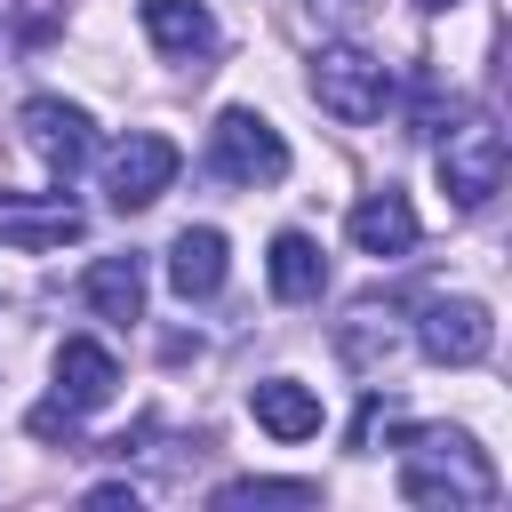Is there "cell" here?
Returning <instances> with one entry per match:
<instances>
[{
    "instance_id": "cell-7",
    "label": "cell",
    "mask_w": 512,
    "mask_h": 512,
    "mask_svg": "<svg viewBox=\"0 0 512 512\" xmlns=\"http://www.w3.org/2000/svg\"><path fill=\"white\" fill-rule=\"evenodd\" d=\"M416 344H424V360H440V368H480L488 344H496V320H488L480 296H432L424 320H416Z\"/></svg>"
},
{
    "instance_id": "cell-1",
    "label": "cell",
    "mask_w": 512,
    "mask_h": 512,
    "mask_svg": "<svg viewBox=\"0 0 512 512\" xmlns=\"http://www.w3.org/2000/svg\"><path fill=\"white\" fill-rule=\"evenodd\" d=\"M400 496L408 504H496V464H488V448L472 440V432H456V424H408L400 440Z\"/></svg>"
},
{
    "instance_id": "cell-9",
    "label": "cell",
    "mask_w": 512,
    "mask_h": 512,
    "mask_svg": "<svg viewBox=\"0 0 512 512\" xmlns=\"http://www.w3.org/2000/svg\"><path fill=\"white\" fill-rule=\"evenodd\" d=\"M112 392H120V360L96 336H64L56 344V400L72 416H96V408H112Z\"/></svg>"
},
{
    "instance_id": "cell-18",
    "label": "cell",
    "mask_w": 512,
    "mask_h": 512,
    "mask_svg": "<svg viewBox=\"0 0 512 512\" xmlns=\"http://www.w3.org/2000/svg\"><path fill=\"white\" fill-rule=\"evenodd\" d=\"M312 16H352V0H312Z\"/></svg>"
},
{
    "instance_id": "cell-2",
    "label": "cell",
    "mask_w": 512,
    "mask_h": 512,
    "mask_svg": "<svg viewBox=\"0 0 512 512\" xmlns=\"http://www.w3.org/2000/svg\"><path fill=\"white\" fill-rule=\"evenodd\" d=\"M312 104H320L328 120H344V128H368V120H384V104H392V72H384L368 48L336 40V48L312 56Z\"/></svg>"
},
{
    "instance_id": "cell-19",
    "label": "cell",
    "mask_w": 512,
    "mask_h": 512,
    "mask_svg": "<svg viewBox=\"0 0 512 512\" xmlns=\"http://www.w3.org/2000/svg\"><path fill=\"white\" fill-rule=\"evenodd\" d=\"M416 8H456V0H416Z\"/></svg>"
},
{
    "instance_id": "cell-13",
    "label": "cell",
    "mask_w": 512,
    "mask_h": 512,
    "mask_svg": "<svg viewBox=\"0 0 512 512\" xmlns=\"http://www.w3.org/2000/svg\"><path fill=\"white\" fill-rule=\"evenodd\" d=\"M168 288H176L184 304H200V296L224 288V232H216V224H184V232H176V248H168Z\"/></svg>"
},
{
    "instance_id": "cell-6",
    "label": "cell",
    "mask_w": 512,
    "mask_h": 512,
    "mask_svg": "<svg viewBox=\"0 0 512 512\" xmlns=\"http://www.w3.org/2000/svg\"><path fill=\"white\" fill-rule=\"evenodd\" d=\"M16 128H24L32 160H40L56 184H64V176H80V168H88V152H96V120H88L80 104H64V96H24Z\"/></svg>"
},
{
    "instance_id": "cell-3",
    "label": "cell",
    "mask_w": 512,
    "mask_h": 512,
    "mask_svg": "<svg viewBox=\"0 0 512 512\" xmlns=\"http://www.w3.org/2000/svg\"><path fill=\"white\" fill-rule=\"evenodd\" d=\"M208 168H216L224 184H280V176H288V144H280V128H272L256 104H232V112H216V128H208Z\"/></svg>"
},
{
    "instance_id": "cell-15",
    "label": "cell",
    "mask_w": 512,
    "mask_h": 512,
    "mask_svg": "<svg viewBox=\"0 0 512 512\" xmlns=\"http://www.w3.org/2000/svg\"><path fill=\"white\" fill-rule=\"evenodd\" d=\"M264 280H272L280 304H312V296L328 288V256H320V240H312V232H280L272 256H264Z\"/></svg>"
},
{
    "instance_id": "cell-4",
    "label": "cell",
    "mask_w": 512,
    "mask_h": 512,
    "mask_svg": "<svg viewBox=\"0 0 512 512\" xmlns=\"http://www.w3.org/2000/svg\"><path fill=\"white\" fill-rule=\"evenodd\" d=\"M504 168H512V152H504V128L496 120L472 112V120L448 128V144H440V192L456 208H488L504 192Z\"/></svg>"
},
{
    "instance_id": "cell-8",
    "label": "cell",
    "mask_w": 512,
    "mask_h": 512,
    "mask_svg": "<svg viewBox=\"0 0 512 512\" xmlns=\"http://www.w3.org/2000/svg\"><path fill=\"white\" fill-rule=\"evenodd\" d=\"M88 216L72 192H0V248H24V256H48L64 240H80Z\"/></svg>"
},
{
    "instance_id": "cell-10",
    "label": "cell",
    "mask_w": 512,
    "mask_h": 512,
    "mask_svg": "<svg viewBox=\"0 0 512 512\" xmlns=\"http://www.w3.org/2000/svg\"><path fill=\"white\" fill-rule=\"evenodd\" d=\"M144 40H152L168 64H192V72L224 48V32H216V16H208L200 0H144Z\"/></svg>"
},
{
    "instance_id": "cell-14",
    "label": "cell",
    "mask_w": 512,
    "mask_h": 512,
    "mask_svg": "<svg viewBox=\"0 0 512 512\" xmlns=\"http://www.w3.org/2000/svg\"><path fill=\"white\" fill-rule=\"evenodd\" d=\"M80 296H88V312L112 320V328L144 320V256H96L88 280H80Z\"/></svg>"
},
{
    "instance_id": "cell-5",
    "label": "cell",
    "mask_w": 512,
    "mask_h": 512,
    "mask_svg": "<svg viewBox=\"0 0 512 512\" xmlns=\"http://www.w3.org/2000/svg\"><path fill=\"white\" fill-rule=\"evenodd\" d=\"M176 168H184V152H176L168 136L128 128V136L112 144V160H104V200H112L120 216H136V208H152V200L176 184Z\"/></svg>"
},
{
    "instance_id": "cell-16",
    "label": "cell",
    "mask_w": 512,
    "mask_h": 512,
    "mask_svg": "<svg viewBox=\"0 0 512 512\" xmlns=\"http://www.w3.org/2000/svg\"><path fill=\"white\" fill-rule=\"evenodd\" d=\"M240 504H320V488L312 480H224L216 512H240Z\"/></svg>"
},
{
    "instance_id": "cell-17",
    "label": "cell",
    "mask_w": 512,
    "mask_h": 512,
    "mask_svg": "<svg viewBox=\"0 0 512 512\" xmlns=\"http://www.w3.org/2000/svg\"><path fill=\"white\" fill-rule=\"evenodd\" d=\"M88 504H96V512H120V504L136 512V488H128V480H104V488H88Z\"/></svg>"
},
{
    "instance_id": "cell-12",
    "label": "cell",
    "mask_w": 512,
    "mask_h": 512,
    "mask_svg": "<svg viewBox=\"0 0 512 512\" xmlns=\"http://www.w3.org/2000/svg\"><path fill=\"white\" fill-rule=\"evenodd\" d=\"M248 416L272 440H312L320 432V392L296 384V376H264V384H248Z\"/></svg>"
},
{
    "instance_id": "cell-11",
    "label": "cell",
    "mask_w": 512,
    "mask_h": 512,
    "mask_svg": "<svg viewBox=\"0 0 512 512\" xmlns=\"http://www.w3.org/2000/svg\"><path fill=\"white\" fill-rule=\"evenodd\" d=\"M352 248L360 256H408L416 248V208H408V192H360L352 200Z\"/></svg>"
}]
</instances>
